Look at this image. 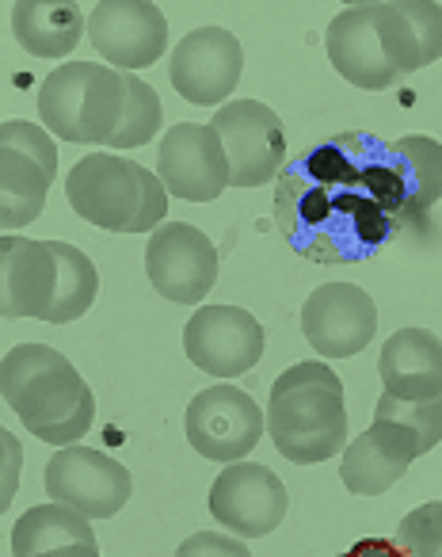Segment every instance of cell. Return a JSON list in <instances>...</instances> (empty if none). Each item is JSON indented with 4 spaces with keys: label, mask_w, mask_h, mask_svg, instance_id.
<instances>
[{
    "label": "cell",
    "mask_w": 442,
    "mask_h": 557,
    "mask_svg": "<svg viewBox=\"0 0 442 557\" xmlns=\"http://www.w3.org/2000/svg\"><path fill=\"white\" fill-rule=\"evenodd\" d=\"M275 222L313 263L370 260L404 230L389 141L351 131L302 149L279 172Z\"/></svg>",
    "instance_id": "6da1fadb"
},
{
    "label": "cell",
    "mask_w": 442,
    "mask_h": 557,
    "mask_svg": "<svg viewBox=\"0 0 442 557\" xmlns=\"http://www.w3.org/2000/svg\"><path fill=\"white\" fill-rule=\"evenodd\" d=\"M0 394L35 440L77 447L96 424V397L80 371L50 344H20L0 363Z\"/></svg>",
    "instance_id": "7a4b0ae2"
},
{
    "label": "cell",
    "mask_w": 442,
    "mask_h": 557,
    "mask_svg": "<svg viewBox=\"0 0 442 557\" xmlns=\"http://www.w3.org/2000/svg\"><path fill=\"white\" fill-rule=\"evenodd\" d=\"M267 435L294 466H317L343 455L351 440L340 374L320 359L287 367L267 397Z\"/></svg>",
    "instance_id": "3957f363"
},
{
    "label": "cell",
    "mask_w": 442,
    "mask_h": 557,
    "mask_svg": "<svg viewBox=\"0 0 442 557\" xmlns=\"http://www.w3.org/2000/svg\"><path fill=\"white\" fill-rule=\"evenodd\" d=\"M126 115V73L100 62H65L39 85V119L73 146H111Z\"/></svg>",
    "instance_id": "277c9868"
},
{
    "label": "cell",
    "mask_w": 442,
    "mask_h": 557,
    "mask_svg": "<svg viewBox=\"0 0 442 557\" xmlns=\"http://www.w3.org/2000/svg\"><path fill=\"white\" fill-rule=\"evenodd\" d=\"M264 409L252 401L244 389L217 382L206 386L202 394L191 397L184 417L187 443L199 450L210 462H244L256 450V443L264 440Z\"/></svg>",
    "instance_id": "5b68a950"
},
{
    "label": "cell",
    "mask_w": 442,
    "mask_h": 557,
    "mask_svg": "<svg viewBox=\"0 0 442 557\" xmlns=\"http://www.w3.org/2000/svg\"><path fill=\"white\" fill-rule=\"evenodd\" d=\"M241 39L226 27H194L172 47V88L191 108H226L233 100V88L241 85Z\"/></svg>",
    "instance_id": "8992f818"
},
{
    "label": "cell",
    "mask_w": 442,
    "mask_h": 557,
    "mask_svg": "<svg viewBox=\"0 0 442 557\" xmlns=\"http://www.w3.org/2000/svg\"><path fill=\"white\" fill-rule=\"evenodd\" d=\"M226 146L229 157V184L233 187H260L267 180H279L287 169V134L282 119L260 100H233L217 108L210 123Z\"/></svg>",
    "instance_id": "52a82bcc"
},
{
    "label": "cell",
    "mask_w": 442,
    "mask_h": 557,
    "mask_svg": "<svg viewBox=\"0 0 442 557\" xmlns=\"http://www.w3.org/2000/svg\"><path fill=\"white\" fill-rule=\"evenodd\" d=\"M264 325L241 306H202L184 325V351L210 379H241L264 359Z\"/></svg>",
    "instance_id": "ba28073f"
},
{
    "label": "cell",
    "mask_w": 442,
    "mask_h": 557,
    "mask_svg": "<svg viewBox=\"0 0 442 557\" xmlns=\"http://www.w3.org/2000/svg\"><path fill=\"white\" fill-rule=\"evenodd\" d=\"M73 214L108 233H130L141 207V164L118 153H88L65 176Z\"/></svg>",
    "instance_id": "9c48e42d"
},
{
    "label": "cell",
    "mask_w": 442,
    "mask_h": 557,
    "mask_svg": "<svg viewBox=\"0 0 442 557\" xmlns=\"http://www.w3.org/2000/svg\"><path fill=\"white\" fill-rule=\"evenodd\" d=\"M146 275L161 298L199 306L217 283L214 240L191 222H164L146 245Z\"/></svg>",
    "instance_id": "30bf717a"
},
{
    "label": "cell",
    "mask_w": 442,
    "mask_h": 557,
    "mask_svg": "<svg viewBox=\"0 0 442 557\" xmlns=\"http://www.w3.org/2000/svg\"><path fill=\"white\" fill-rule=\"evenodd\" d=\"M50 500L80 511L85 519H111L134 493L130 470L92 447H62L42 473Z\"/></svg>",
    "instance_id": "8fae6325"
},
{
    "label": "cell",
    "mask_w": 442,
    "mask_h": 557,
    "mask_svg": "<svg viewBox=\"0 0 442 557\" xmlns=\"http://www.w3.org/2000/svg\"><path fill=\"white\" fill-rule=\"evenodd\" d=\"M290 493L279 473L260 462H233L210 485V516L237 539H264L287 519Z\"/></svg>",
    "instance_id": "7c38bea8"
},
{
    "label": "cell",
    "mask_w": 442,
    "mask_h": 557,
    "mask_svg": "<svg viewBox=\"0 0 442 557\" xmlns=\"http://www.w3.org/2000/svg\"><path fill=\"white\" fill-rule=\"evenodd\" d=\"M88 42L111 70L138 73L168 50V20L149 0H100L88 16Z\"/></svg>",
    "instance_id": "4fadbf2b"
},
{
    "label": "cell",
    "mask_w": 442,
    "mask_h": 557,
    "mask_svg": "<svg viewBox=\"0 0 442 557\" xmlns=\"http://www.w3.org/2000/svg\"><path fill=\"white\" fill-rule=\"evenodd\" d=\"M156 176L184 202H214L229 187V157L214 126L176 123L156 149Z\"/></svg>",
    "instance_id": "5bb4252c"
},
{
    "label": "cell",
    "mask_w": 442,
    "mask_h": 557,
    "mask_svg": "<svg viewBox=\"0 0 442 557\" xmlns=\"http://www.w3.org/2000/svg\"><path fill=\"white\" fill-rule=\"evenodd\" d=\"M302 333L320 359H355L378 333V306L355 283H325L305 298Z\"/></svg>",
    "instance_id": "9a60e30c"
},
{
    "label": "cell",
    "mask_w": 442,
    "mask_h": 557,
    "mask_svg": "<svg viewBox=\"0 0 442 557\" xmlns=\"http://www.w3.org/2000/svg\"><path fill=\"white\" fill-rule=\"evenodd\" d=\"M62 283L54 240H31L4 233L0 240V313L4 321H50Z\"/></svg>",
    "instance_id": "2e32d148"
},
{
    "label": "cell",
    "mask_w": 442,
    "mask_h": 557,
    "mask_svg": "<svg viewBox=\"0 0 442 557\" xmlns=\"http://www.w3.org/2000/svg\"><path fill=\"white\" fill-rule=\"evenodd\" d=\"M424 455L427 450L416 432H408L404 424H393V420H374L363 435H355L343 447L340 481L355 496H381Z\"/></svg>",
    "instance_id": "e0dca14e"
},
{
    "label": "cell",
    "mask_w": 442,
    "mask_h": 557,
    "mask_svg": "<svg viewBox=\"0 0 442 557\" xmlns=\"http://www.w3.org/2000/svg\"><path fill=\"white\" fill-rule=\"evenodd\" d=\"M325 50L332 70L340 73L348 85L366 88V92H381L393 85L401 73L393 70L386 54V42L378 32V4H351L328 24Z\"/></svg>",
    "instance_id": "ac0fdd59"
},
{
    "label": "cell",
    "mask_w": 442,
    "mask_h": 557,
    "mask_svg": "<svg viewBox=\"0 0 442 557\" xmlns=\"http://www.w3.org/2000/svg\"><path fill=\"white\" fill-rule=\"evenodd\" d=\"M381 394L396 401L442 397V336L431 329H396L378 356Z\"/></svg>",
    "instance_id": "d6986e66"
},
{
    "label": "cell",
    "mask_w": 442,
    "mask_h": 557,
    "mask_svg": "<svg viewBox=\"0 0 442 557\" xmlns=\"http://www.w3.org/2000/svg\"><path fill=\"white\" fill-rule=\"evenodd\" d=\"M378 32L393 70L416 73L442 58V4L434 0H389L378 4Z\"/></svg>",
    "instance_id": "ffe728a7"
},
{
    "label": "cell",
    "mask_w": 442,
    "mask_h": 557,
    "mask_svg": "<svg viewBox=\"0 0 442 557\" xmlns=\"http://www.w3.org/2000/svg\"><path fill=\"white\" fill-rule=\"evenodd\" d=\"M389 164L404 225L427 222L431 207L442 199V146L427 134H404L389 141Z\"/></svg>",
    "instance_id": "44dd1931"
},
{
    "label": "cell",
    "mask_w": 442,
    "mask_h": 557,
    "mask_svg": "<svg viewBox=\"0 0 442 557\" xmlns=\"http://www.w3.org/2000/svg\"><path fill=\"white\" fill-rule=\"evenodd\" d=\"M12 32L31 58H65L77 50L88 20L77 4H47V0H20L12 4Z\"/></svg>",
    "instance_id": "7402d4cb"
},
{
    "label": "cell",
    "mask_w": 442,
    "mask_h": 557,
    "mask_svg": "<svg viewBox=\"0 0 442 557\" xmlns=\"http://www.w3.org/2000/svg\"><path fill=\"white\" fill-rule=\"evenodd\" d=\"M58 546H96L92 519L50 500L39 508H27L12 527V557H39Z\"/></svg>",
    "instance_id": "603a6c76"
},
{
    "label": "cell",
    "mask_w": 442,
    "mask_h": 557,
    "mask_svg": "<svg viewBox=\"0 0 442 557\" xmlns=\"http://www.w3.org/2000/svg\"><path fill=\"white\" fill-rule=\"evenodd\" d=\"M54 180L16 149H0V225L4 233H16L31 225L47 207V195Z\"/></svg>",
    "instance_id": "cb8c5ba5"
},
{
    "label": "cell",
    "mask_w": 442,
    "mask_h": 557,
    "mask_svg": "<svg viewBox=\"0 0 442 557\" xmlns=\"http://www.w3.org/2000/svg\"><path fill=\"white\" fill-rule=\"evenodd\" d=\"M54 256L58 268H62V283H58L50 325H70V321L85 318L92 310L96 290H100V271L77 245H65V240H54Z\"/></svg>",
    "instance_id": "d4e9b609"
},
{
    "label": "cell",
    "mask_w": 442,
    "mask_h": 557,
    "mask_svg": "<svg viewBox=\"0 0 442 557\" xmlns=\"http://www.w3.org/2000/svg\"><path fill=\"white\" fill-rule=\"evenodd\" d=\"M161 96L141 73H126V115L118 134L111 138V149H141L161 134Z\"/></svg>",
    "instance_id": "484cf974"
},
{
    "label": "cell",
    "mask_w": 442,
    "mask_h": 557,
    "mask_svg": "<svg viewBox=\"0 0 442 557\" xmlns=\"http://www.w3.org/2000/svg\"><path fill=\"white\" fill-rule=\"evenodd\" d=\"M374 420L404 424L408 432L419 435L424 450H434L442 443V397H434V401H396V397L381 394L378 409H374Z\"/></svg>",
    "instance_id": "4316f807"
},
{
    "label": "cell",
    "mask_w": 442,
    "mask_h": 557,
    "mask_svg": "<svg viewBox=\"0 0 442 557\" xmlns=\"http://www.w3.org/2000/svg\"><path fill=\"white\" fill-rule=\"evenodd\" d=\"M396 546L404 557H442V500L412 508L396 527Z\"/></svg>",
    "instance_id": "83f0119b"
},
{
    "label": "cell",
    "mask_w": 442,
    "mask_h": 557,
    "mask_svg": "<svg viewBox=\"0 0 442 557\" xmlns=\"http://www.w3.org/2000/svg\"><path fill=\"white\" fill-rule=\"evenodd\" d=\"M0 149H16V153L31 157V161L54 180L58 146H54V134H50L47 126L24 123V119H9V123L0 126Z\"/></svg>",
    "instance_id": "f1b7e54d"
},
{
    "label": "cell",
    "mask_w": 442,
    "mask_h": 557,
    "mask_svg": "<svg viewBox=\"0 0 442 557\" xmlns=\"http://www.w3.org/2000/svg\"><path fill=\"white\" fill-rule=\"evenodd\" d=\"M176 557H252V549L244 546L237 534L222 531H194L179 542Z\"/></svg>",
    "instance_id": "f546056e"
},
{
    "label": "cell",
    "mask_w": 442,
    "mask_h": 557,
    "mask_svg": "<svg viewBox=\"0 0 442 557\" xmlns=\"http://www.w3.org/2000/svg\"><path fill=\"white\" fill-rule=\"evenodd\" d=\"M164 214H168V187L161 184L156 172L141 169V207H138V218H134L130 233L161 230Z\"/></svg>",
    "instance_id": "4dcf8cb0"
},
{
    "label": "cell",
    "mask_w": 442,
    "mask_h": 557,
    "mask_svg": "<svg viewBox=\"0 0 442 557\" xmlns=\"http://www.w3.org/2000/svg\"><path fill=\"white\" fill-rule=\"evenodd\" d=\"M0 443H4V496H0V508H12L20 466H24V450H20V443H16V435H12V432H0Z\"/></svg>",
    "instance_id": "1f68e13d"
},
{
    "label": "cell",
    "mask_w": 442,
    "mask_h": 557,
    "mask_svg": "<svg viewBox=\"0 0 442 557\" xmlns=\"http://www.w3.org/2000/svg\"><path fill=\"white\" fill-rule=\"evenodd\" d=\"M340 557H404V549L396 542H386V539H363Z\"/></svg>",
    "instance_id": "d6a6232c"
},
{
    "label": "cell",
    "mask_w": 442,
    "mask_h": 557,
    "mask_svg": "<svg viewBox=\"0 0 442 557\" xmlns=\"http://www.w3.org/2000/svg\"><path fill=\"white\" fill-rule=\"evenodd\" d=\"M39 557H100V549L96 546H58V549H47V554Z\"/></svg>",
    "instance_id": "836d02e7"
}]
</instances>
